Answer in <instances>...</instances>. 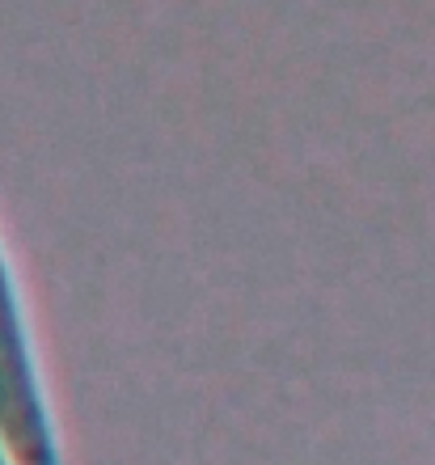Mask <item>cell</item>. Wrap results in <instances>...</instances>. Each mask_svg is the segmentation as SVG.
Segmentation results:
<instances>
[{"label":"cell","mask_w":435,"mask_h":465,"mask_svg":"<svg viewBox=\"0 0 435 465\" xmlns=\"http://www.w3.org/2000/svg\"><path fill=\"white\" fill-rule=\"evenodd\" d=\"M0 449L13 465H60L47 385L38 372L5 245H0Z\"/></svg>","instance_id":"obj_1"},{"label":"cell","mask_w":435,"mask_h":465,"mask_svg":"<svg viewBox=\"0 0 435 465\" xmlns=\"http://www.w3.org/2000/svg\"><path fill=\"white\" fill-rule=\"evenodd\" d=\"M0 465H13V461H9V453H5V449H0Z\"/></svg>","instance_id":"obj_2"}]
</instances>
